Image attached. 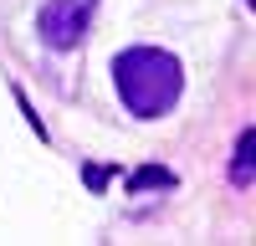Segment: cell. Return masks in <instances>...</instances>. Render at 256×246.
Returning <instances> with one entry per match:
<instances>
[{
  "label": "cell",
  "mask_w": 256,
  "mask_h": 246,
  "mask_svg": "<svg viewBox=\"0 0 256 246\" xmlns=\"http://www.w3.org/2000/svg\"><path fill=\"white\" fill-rule=\"evenodd\" d=\"M98 10V0H46L36 16L41 26V41H46L52 52H72L82 36H88V20Z\"/></svg>",
  "instance_id": "2"
},
{
  "label": "cell",
  "mask_w": 256,
  "mask_h": 246,
  "mask_svg": "<svg viewBox=\"0 0 256 246\" xmlns=\"http://www.w3.org/2000/svg\"><path fill=\"white\" fill-rule=\"evenodd\" d=\"M251 180H256V128H241L236 134V154H230V184L251 190Z\"/></svg>",
  "instance_id": "3"
},
{
  "label": "cell",
  "mask_w": 256,
  "mask_h": 246,
  "mask_svg": "<svg viewBox=\"0 0 256 246\" xmlns=\"http://www.w3.org/2000/svg\"><path fill=\"white\" fill-rule=\"evenodd\" d=\"M123 184H128V195H138V190H174V170H164V164H138V170H128L123 174Z\"/></svg>",
  "instance_id": "4"
},
{
  "label": "cell",
  "mask_w": 256,
  "mask_h": 246,
  "mask_svg": "<svg viewBox=\"0 0 256 246\" xmlns=\"http://www.w3.org/2000/svg\"><path fill=\"white\" fill-rule=\"evenodd\" d=\"M108 180H113V170H108V164H82V184H88V190H102Z\"/></svg>",
  "instance_id": "6"
},
{
  "label": "cell",
  "mask_w": 256,
  "mask_h": 246,
  "mask_svg": "<svg viewBox=\"0 0 256 246\" xmlns=\"http://www.w3.org/2000/svg\"><path fill=\"white\" fill-rule=\"evenodd\" d=\"M113 88L134 118H164L184 98V67L164 46H123L113 56Z\"/></svg>",
  "instance_id": "1"
},
{
  "label": "cell",
  "mask_w": 256,
  "mask_h": 246,
  "mask_svg": "<svg viewBox=\"0 0 256 246\" xmlns=\"http://www.w3.org/2000/svg\"><path fill=\"white\" fill-rule=\"evenodd\" d=\"M10 98L20 102V113H26V123H31V134H36V138H46V123H41V118H36V108H31V98H26V92H20V88H10Z\"/></svg>",
  "instance_id": "5"
}]
</instances>
